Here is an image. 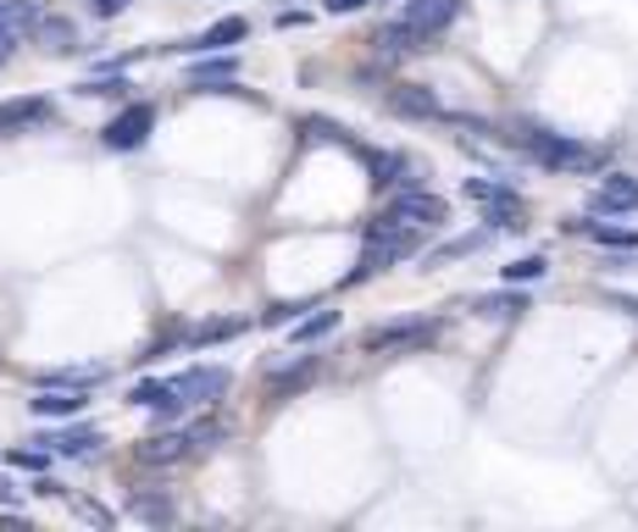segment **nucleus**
I'll return each mask as SVG.
<instances>
[{
  "label": "nucleus",
  "instance_id": "nucleus-23",
  "mask_svg": "<svg viewBox=\"0 0 638 532\" xmlns=\"http://www.w3.org/2000/svg\"><path fill=\"white\" fill-rule=\"evenodd\" d=\"M250 322H239V316H211V322H200L195 333H189V344L195 350H206V344H228V338H239Z\"/></svg>",
  "mask_w": 638,
  "mask_h": 532
},
{
  "label": "nucleus",
  "instance_id": "nucleus-5",
  "mask_svg": "<svg viewBox=\"0 0 638 532\" xmlns=\"http://www.w3.org/2000/svg\"><path fill=\"white\" fill-rule=\"evenodd\" d=\"M172 388L184 394V405H217V399H228V388H233V372H228V366H211V361H200V366H184V372L172 377Z\"/></svg>",
  "mask_w": 638,
  "mask_h": 532
},
{
  "label": "nucleus",
  "instance_id": "nucleus-10",
  "mask_svg": "<svg viewBox=\"0 0 638 532\" xmlns=\"http://www.w3.org/2000/svg\"><path fill=\"white\" fill-rule=\"evenodd\" d=\"M356 156H367V173L378 189H417V178H422V161H411L400 150H356Z\"/></svg>",
  "mask_w": 638,
  "mask_h": 532
},
{
  "label": "nucleus",
  "instance_id": "nucleus-9",
  "mask_svg": "<svg viewBox=\"0 0 638 532\" xmlns=\"http://www.w3.org/2000/svg\"><path fill=\"white\" fill-rule=\"evenodd\" d=\"M189 90H195V95H244V90H239V62H233V56H217V51L200 56V62L189 67Z\"/></svg>",
  "mask_w": 638,
  "mask_h": 532
},
{
  "label": "nucleus",
  "instance_id": "nucleus-27",
  "mask_svg": "<svg viewBox=\"0 0 638 532\" xmlns=\"http://www.w3.org/2000/svg\"><path fill=\"white\" fill-rule=\"evenodd\" d=\"M577 233H588V239H599V244H610V250H638V233H627V228H605V222H577Z\"/></svg>",
  "mask_w": 638,
  "mask_h": 532
},
{
  "label": "nucleus",
  "instance_id": "nucleus-25",
  "mask_svg": "<svg viewBox=\"0 0 638 532\" xmlns=\"http://www.w3.org/2000/svg\"><path fill=\"white\" fill-rule=\"evenodd\" d=\"M472 311H478V316H489V322H516V316L527 311V300H522V294H483Z\"/></svg>",
  "mask_w": 638,
  "mask_h": 532
},
{
  "label": "nucleus",
  "instance_id": "nucleus-1",
  "mask_svg": "<svg viewBox=\"0 0 638 532\" xmlns=\"http://www.w3.org/2000/svg\"><path fill=\"white\" fill-rule=\"evenodd\" d=\"M538 167H550V173H594L605 156L594 150V145H577V139H566V134H550V128H533V123H522L516 134H511Z\"/></svg>",
  "mask_w": 638,
  "mask_h": 532
},
{
  "label": "nucleus",
  "instance_id": "nucleus-16",
  "mask_svg": "<svg viewBox=\"0 0 638 532\" xmlns=\"http://www.w3.org/2000/svg\"><path fill=\"white\" fill-rule=\"evenodd\" d=\"M34 444H45V449H56V455H67V460H90V455H101L106 432H101V427H51V432L34 438Z\"/></svg>",
  "mask_w": 638,
  "mask_h": 532
},
{
  "label": "nucleus",
  "instance_id": "nucleus-21",
  "mask_svg": "<svg viewBox=\"0 0 638 532\" xmlns=\"http://www.w3.org/2000/svg\"><path fill=\"white\" fill-rule=\"evenodd\" d=\"M594 211H638V184L632 178H605L594 189Z\"/></svg>",
  "mask_w": 638,
  "mask_h": 532
},
{
  "label": "nucleus",
  "instance_id": "nucleus-4",
  "mask_svg": "<svg viewBox=\"0 0 638 532\" xmlns=\"http://www.w3.org/2000/svg\"><path fill=\"white\" fill-rule=\"evenodd\" d=\"M467 200H478V206H483V222H489V233H494V228H527V206H522V195H516L511 184L467 178Z\"/></svg>",
  "mask_w": 638,
  "mask_h": 532
},
{
  "label": "nucleus",
  "instance_id": "nucleus-33",
  "mask_svg": "<svg viewBox=\"0 0 638 532\" xmlns=\"http://www.w3.org/2000/svg\"><path fill=\"white\" fill-rule=\"evenodd\" d=\"M45 460H51V449L40 444V449H18L12 455V466H23V471H45Z\"/></svg>",
  "mask_w": 638,
  "mask_h": 532
},
{
  "label": "nucleus",
  "instance_id": "nucleus-22",
  "mask_svg": "<svg viewBox=\"0 0 638 532\" xmlns=\"http://www.w3.org/2000/svg\"><path fill=\"white\" fill-rule=\"evenodd\" d=\"M128 90H134V84H128L123 73H90V79L79 84L84 101H128Z\"/></svg>",
  "mask_w": 638,
  "mask_h": 532
},
{
  "label": "nucleus",
  "instance_id": "nucleus-36",
  "mask_svg": "<svg viewBox=\"0 0 638 532\" xmlns=\"http://www.w3.org/2000/svg\"><path fill=\"white\" fill-rule=\"evenodd\" d=\"M18 45H23V40H18V34H7V29H0V67H7V62H12V56H18Z\"/></svg>",
  "mask_w": 638,
  "mask_h": 532
},
{
  "label": "nucleus",
  "instance_id": "nucleus-30",
  "mask_svg": "<svg viewBox=\"0 0 638 532\" xmlns=\"http://www.w3.org/2000/svg\"><path fill=\"white\" fill-rule=\"evenodd\" d=\"M544 272H550V261H544V255H522V261H511V267H505V283H538Z\"/></svg>",
  "mask_w": 638,
  "mask_h": 532
},
{
  "label": "nucleus",
  "instance_id": "nucleus-2",
  "mask_svg": "<svg viewBox=\"0 0 638 532\" xmlns=\"http://www.w3.org/2000/svg\"><path fill=\"white\" fill-rule=\"evenodd\" d=\"M228 438H233V427H222V421H189V427H178V432L145 438V444H139V466H184L189 455L217 449V444H228Z\"/></svg>",
  "mask_w": 638,
  "mask_h": 532
},
{
  "label": "nucleus",
  "instance_id": "nucleus-7",
  "mask_svg": "<svg viewBox=\"0 0 638 532\" xmlns=\"http://www.w3.org/2000/svg\"><path fill=\"white\" fill-rule=\"evenodd\" d=\"M444 217H450V206H444L439 195L406 189V195H395V206H389L378 222H395V228H444Z\"/></svg>",
  "mask_w": 638,
  "mask_h": 532
},
{
  "label": "nucleus",
  "instance_id": "nucleus-18",
  "mask_svg": "<svg viewBox=\"0 0 638 532\" xmlns=\"http://www.w3.org/2000/svg\"><path fill=\"white\" fill-rule=\"evenodd\" d=\"M244 34H250V23H244V18H222V23H211L206 34L184 40V51H189V56H211V51H228V45H239Z\"/></svg>",
  "mask_w": 638,
  "mask_h": 532
},
{
  "label": "nucleus",
  "instance_id": "nucleus-20",
  "mask_svg": "<svg viewBox=\"0 0 638 532\" xmlns=\"http://www.w3.org/2000/svg\"><path fill=\"white\" fill-rule=\"evenodd\" d=\"M34 34H40L45 51H56V56H79V51H84V45H79V29H73L67 18H40Z\"/></svg>",
  "mask_w": 638,
  "mask_h": 532
},
{
  "label": "nucleus",
  "instance_id": "nucleus-24",
  "mask_svg": "<svg viewBox=\"0 0 638 532\" xmlns=\"http://www.w3.org/2000/svg\"><path fill=\"white\" fill-rule=\"evenodd\" d=\"M128 515L134 521H150V526H167L172 521V504H167V493H128Z\"/></svg>",
  "mask_w": 638,
  "mask_h": 532
},
{
  "label": "nucleus",
  "instance_id": "nucleus-31",
  "mask_svg": "<svg viewBox=\"0 0 638 532\" xmlns=\"http://www.w3.org/2000/svg\"><path fill=\"white\" fill-rule=\"evenodd\" d=\"M300 300H278V305H266V316H261V327H294L300 322Z\"/></svg>",
  "mask_w": 638,
  "mask_h": 532
},
{
  "label": "nucleus",
  "instance_id": "nucleus-34",
  "mask_svg": "<svg viewBox=\"0 0 638 532\" xmlns=\"http://www.w3.org/2000/svg\"><path fill=\"white\" fill-rule=\"evenodd\" d=\"M79 515H84V521H95V526H112V510H106V504H95V499H84V504H79Z\"/></svg>",
  "mask_w": 638,
  "mask_h": 532
},
{
  "label": "nucleus",
  "instance_id": "nucleus-11",
  "mask_svg": "<svg viewBox=\"0 0 638 532\" xmlns=\"http://www.w3.org/2000/svg\"><path fill=\"white\" fill-rule=\"evenodd\" d=\"M439 338V322L417 316V322H384L367 333V350H428Z\"/></svg>",
  "mask_w": 638,
  "mask_h": 532
},
{
  "label": "nucleus",
  "instance_id": "nucleus-38",
  "mask_svg": "<svg viewBox=\"0 0 638 532\" xmlns=\"http://www.w3.org/2000/svg\"><path fill=\"white\" fill-rule=\"evenodd\" d=\"M0 499H7V504H18V488H12V477H0Z\"/></svg>",
  "mask_w": 638,
  "mask_h": 532
},
{
  "label": "nucleus",
  "instance_id": "nucleus-17",
  "mask_svg": "<svg viewBox=\"0 0 638 532\" xmlns=\"http://www.w3.org/2000/svg\"><path fill=\"white\" fill-rule=\"evenodd\" d=\"M40 421H67L84 410V388H56V383H40V399H29Z\"/></svg>",
  "mask_w": 638,
  "mask_h": 532
},
{
  "label": "nucleus",
  "instance_id": "nucleus-19",
  "mask_svg": "<svg viewBox=\"0 0 638 532\" xmlns=\"http://www.w3.org/2000/svg\"><path fill=\"white\" fill-rule=\"evenodd\" d=\"M373 45H378V56H384V62H400V56H417V51H428V40H422L411 23H400V18H395V23H384Z\"/></svg>",
  "mask_w": 638,
  "mask_h": 532
},
{
  "label": "nucleus",
  "instance_id": "nucleus-8",
  "mask_svg": "<svg viewBox=\"0 0 638 532\" xmlns=\"http://www.w3.org/2000/svg\"><path fill=\"white\" fill-rule=\"evenodd\" d=\"M323 377V355H300V361H283V366H266V405H283L294 399L305 383Z\"/></svg>",
  "mask_w": 638,
  "mask_h": 532
},
{
  "label": "nucleus",
  "instance_id": "nucleus-12",
  "mask_svg": "<svg viewBox=\"0 0 638 532\" xmlns=\"http://www.w3.org/2000/svg\"><path fill=\"white\" fill-rule=\"evenodd\" d=\"M128 405L156 410L161 421H172V416H184V410H189V405H184V394L172 388V377H145V383H134V388H128Z\"/></svg>",
  "mask_w": 638,
  "mask_h": 532
},
{
  "label": "nucleus",
  "instance_id": "nucleus-35",
  "mask_svg": "<svg viewBox=\"0 0 638 532\" xmlns=\"http://www.w3.org/2000/svg\"><path fill=\"white\" fill-rule=\"evenodd\" d=\"M323 7H328L334 18H351V12H362V7H367V0H323Z\"/></svg>",
  "mask_w": 638,
  "mask_h": 532
},
{
  "label": "nucleus",
  "instance_id": "nucleus-28",
  "mask_svg": "<svg viewBox=\"0 0 638 532\" xmlns=\"http://www.w3.org/2000/svg\"><path fill=\"white\" fill-rule=\"evenodd\" d=\"M300 128H305V139H323V145H345V150H356V145H351V134H345L334 117H305Z\"/></svg>",
  "mask_w": 638,
  "mask_h": 532
},
{
  "label": "nucleus",
  "instance_id": "nucleus-6",
  "mask_svg": "<svg viewBox=\"0 0 638 532\" xmlns=\"http://www.w3.org/2000/svg\"><path fill=\"white\" fill-rule=\"evenodd\" d=\"M150 128H156V106H150V101H134V106H123V112L101 128V139H106V150H139V145L150 139Z\"/></svg>",
  "mask_w": 638,
  "mask_h": 532
},
{
  "label": "nucleus",
  "instance_id": "nucleus-14",
  "mask_svg": "<svg viewBox=\"0 0 638 532\" xmlns=\"http://www.w3.org/2000/svg\"><path fill=\"white\" fill-rule=\"evenodd\" d=\"M45 123H56L51 95H23V101H12V106H0V134H34V128H45Z\"/></svg>",
  "mask_w": 638,
  "mask_h": 532
},
{
  "label": "nucleus",
  "instance_id": "nucleus-13",
  "mask_svg": "<svg viewBox=\"0 0 638 532\" xmlns=\"http://www.w3.org/2000/svg\"><path fill=\"white\" fill-rule=\"evenodd\" d=\"M456 18H461V0H406V12H400V23H411L422 40L444 34Z\"/></svg>",
  "mask_w": 638,
  "mask_h": 532
},
{
  "label": "nucleus",
  "instance_id": "nucleus-26",
  "mask_svg": "<svg viewBox=\"0 0 638 532\" xmlns=\"http://www.w3.org/2000/svg\"><path fill=\"white\" fill-rule=\"evenodd\" d=\"M339 327V311H316V316H300L294 322V344H316V338H328Z\"/></svg>",
  "mask_w": 638,
  "mask_h": 532
},
{
  "label": "nucleus",
  "instance_id": "nucleus-37",
  "mask_svg": "<svg viewBox=\"0 0 638 532\" xmlns=\"http://www.w3.org/2000/svg\"><path fill=\"white\" fill-rule=\"evenodd\" d=\"M29 493H40V499H51V493H62V482H56V477H34V482H29Z\"/></svg>",
  "mask_w": 638,
  "mask_h": 532
},
{
  "label": "nucleus",
  "instance_id": "nucleus-3",
  "mask_svg": "<svg viewBox=\"0 0 638 532\" xmlns=\"http://www.w3.org/2000/svg\"><path fill=\"white\" fill-rule=\"evenodd\" d=\"M417 244H422V228H395V222H378V217H373L367 250H362V267L351 272V283H362V278H373V272H389V267L411 261Z\"/></svg>",
  "mask_w": 638,
  "mask_h": 532
},
{
  "label": "nucleus",
  "instance_id": "nucleus-32",
  "mask_svg": "<svg viewBox=\"0 0 638 532\" xmlns=\"http://www.w3.org/2000/svg\"><path fill=\"white\" fill-rule=\"evenodd\" d=\"M84 7H90V18H95V23H112V18H123V12H128V0H84Z\"/></svg>",
  "mask_w": 638,
  "mask_h": 532
},
{
  "label": "nucleus",
  "instance_id": "nucleus-29",
  "mask_svg": "<svg viewBox=\"0 0 638 532\" xmlns=\"http://www.w3.org/2000/svg\"><path fill=\"white\" fill-rule=\"evenodd\" d=\"M483 244H489V228H483V233H467V239H450L444 250H433V255H428V267H444V261H456V255H472V250H483Z\"/></svg>",
  "mask_w": 638,
  "mask_h": 532
},
{
  "label": "nucleus",
  "instance_id": "nucleus-15",
  "mask_svg": "<svg viewBox=\"0 0 638 532\" xmlns=\"http://www.w3.org/2000/svg\"><path fill=\"white\" fill-rule=\"evenodd\" d=\"M389 112H395V117H411V123H444L439 95L422 90V84H395V90H389Z\"/></svg>",
  "mask_w": 638,
  "mask_h": 532
}]
</instances>
